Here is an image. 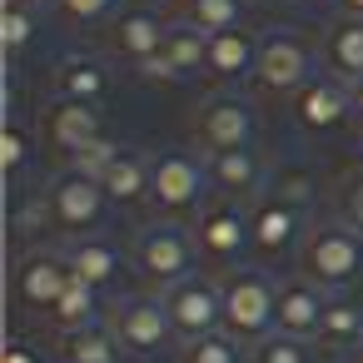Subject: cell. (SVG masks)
Returning <instances> with one entry per match:
<instances>
[{
    "label": "cell",
    "instance_id": "29",
    "mask_svg": "<svg viewBox=\"0 0 363 363\" xmlns=\"http://www.w3.org/2000/svg\"><path fill=\"white\" fill-rule=\"evenodd\" d=\"M249 363H313V343L294 338V333H269V338L254 343Z\"/></svg>",
    "mask_w": 363,
    "mask_h": 363
},
{
    "label": "cell",
    "instance_id": "41",
    "mask_svg": "<svg viewBox=\"0 0 363 363\" xmlns=\"http://www.w3.org/2000/svg\"><path fill=\"white\" fill-rule=\"evenodd\" d=\"M21 6H30V11H35V16H40V11H50V6H55V11H60V0H21Z\"/></svg>",
    "mask_w": 363,
    "mask_h": 363
},
{
    "label": "cell",
    "instance_id": "21",
    "mask_svg": "<svg viewBox=\"0 0 363 363\" xmlns=\"http://www.w3.org/2000/svg\"><path fill=\"white\" fill-rule=\"evenodd\" d=\"M318 343L333 353H358L363 348V298L353 294H328L323 323H318Z\"/></svg>",
    "mask_w": 363,
    "mask_h": 363
},
{
    "label": "cell",
    "instance_id": "8",
    "mask_svg": "<svg viewBox=\"0 0 363 363\" xmlns=\"http://www.w3.org/2000/svg\"><path fill=\"white\" fill-rule=\"evenodd\" d=\"M160 298H164V313H169L179 343L224 328V289H219V279L189 274V279H179L174 289H164Z\"/></svg>",
    "mask_w": 363,
    "mask_h": 363
},
{
    "label": "cell",
    "instance_id": "31",
    "mask_svg": "<svg viewBox=\"0 0 363 363\" xmlns=\"http://www.w3.org/2000/svg\"><path fill=\"white\" fill-rule=\"evenodd\" d=\"M120 140H110V135H100V140H90L85 150H75L70 155V169H80V174H90V179H105L110 174V164L120 160Z\"/></svg>",
    "mask_w": 363,
    "mask_h": 363
},
{
    "label": "cell",
    "instance_id": "14",
    "mask_svg": "<svg viewBox=\"0 0 363 363\" xmlns=\"http://www.w3.org/2000/svg\"><path fill=\"white\" fill-rule=\"evenodd\" d=\"M204 160V174H209V189L219 194V199H254L259 189H264V179H269V169H264V160H259V150H224V155H199Z\"/></svg>",
    "mask_w": 363,
    "mask_h": 363
},
{
    "label": "cell",
    "instance_id": "36",
    "mask_svg": "<svg viewBox=\"0 0 363 363\" xmlns=\"http://www.w3.org/2000/svg\"><path fill=\"white\" fill-rule=\"evenodd\" d=\"M110 6L115 0H60V16L70 26H95L100 16H110Z\"/></svg>",
    "mask_w": 363,
    "mask_h": 363
},
{
    "label": "cell",
    "instance_id": "38",
    "mask_svg": "<svg viewBox=\"0 0 363 363\" xmlns=\"http://www.w3.org/2000/svg\"><path fill=\"white\" fill-rule=\"evenodd\" d=\"M6 363H40V348H35V343H26V338H11Z\"/></svg>",
    "mask_w": 363,
    "mask_h": 363
},
{
    "label": "cell",
    "instance_id": "15",
    "mask_svg": "<svg viewBox=\"0 0 363 363\" xmlns=\"http://www.w3.org/2000/svg\"><path fill=\"white\" fill-rule=\"evenodd\" d=\"M323 308H328V294H323L318 284H308V279H284V284H279V308H274V333H294V338L318 343Z\"/></svg>",
    "mask_w": 363,
    "mask_h": 363
},
{
    "label": "cell",
    "instance_id": "35",
    "mask_svg": "<svg viewBox=\"0 0 363 363\" xmlns=\"http://www.w3.org/2000/svg\"><path fill=\"white\" fill-rule=\"evenodd\" d=\"M274 194L289 199V204H298V209H308V199H313V179H308V169H279Z\"/></svg>",
    "mask_w": 363,
    "mask_h": 363
},
{
    "label": "cell",
    "instance_id": "33",
    "mask_svg": "<svg viewBox=\"0 0 363 363\" xmlns=\"http://www.w3.org/2000/svg\"><path fill=\"white\" fill-rule=\"evenodd\" d=\"M26 160H30V135H26V125L11 115L6 130H0V164H6V174H21Z\"/></svg>",
    "mask_w": 363,
    "mask_h": 363
},
{
    "label": "cell",
    "instance_id": "39",
    "mask_svg": "<svg viewBox=\"0 0 363 363\" xmlns=\"http://www.w3.org/2000/svg\"><path fill=\"white\" fill-rule=\"evenodd\" d=\"M338 11H343L348 21H363V0H338Z\"/></svg>",
    "mask_w": 363,
    "mask_h": 363
},
{
    "label": "cell",
    "instance_id": "1",
    "mask_svg": "<svg viewBox=\"0 0 363 363\" xmlns=\"http://www.w3.org/2000/svg\"><path fill=\"white\" fill-rule=\"evenodd\" d=\"M363 274V234L348 229L343 219L313 224L308 239L298 244V279L318 284L323 294H343Z\"/></svg>",
    "mask_w": 363,
    "mask_h": 363
},
{
    "label": "cell",
    "instance_id": "19",
    "mask_svg": "<svg viewBox=\"0 0 363 363\" xmlns=\"http://www.w3.org/2000/svg\"><path fill=\"white\" fill-rule=\"evenodd\" d=\"M45 135H50V145H55V150H65V160H70V155H75V150H85L90 140H100V135H105V125H100V110H95V105L55 100V110L45 115Z\"/></svg>",
    "mask_w": 363,
    "mask_h": 363
},
{
    "label": "cell",
    "instance_id": "11",
    "mask_svg": "<svg viewBox=\"0 0 363 363\" xmlns=\"http://www.w3.org/2000/svg\"><path fill=\"white\" fill-rule=\"evenodd\" d=\"M204 189H209L204 160H194L189 150H164V155H155V194H150V199H155L164 214L204 209V204H199Z\"/></svg>",
    "mask_w": 363,
    "mask_h": 363
},
{
    "label": "cell",
    "instance_id": "30",
    "mask_svg": "<svg viewBox=\"0 0 363 363\" xmlns=\"http://www.w3.org/2000/svg\"><path fill=\"white\" fill-rule=\"evenodd\" d=\"M35 26H40V16H35L30 6H21V0H6V11H0V40H6L11 55H21V50L35 40Z\"/></svg>",
    "mask_w": 363,
    "mask_h": 363
},
{
    "label": "cell",
    "instance_id": "10",
    "mask_svg": "<svg viewBox=\"0 0 363 363\" xmlns=\"http://www.w3.org/2000/svg\"><path fill=\"white\" fill-rule=\"evenodd\" d=\"M194 244L214 264H234L244 249H254V229H249L244 204L239 199H209L194 219Z\"/></svg>",
    "mask_w": 363,
    "mask_h": 363
},
{
    "label": "cell",
    "instance_id": "27",
    "mask_svg": "<svg viewBox=\"0 0 363 363\" xmlns=\"http://www.w3.org/2000/svg\"><path fill=\"white\" fill-rule=\"evenodd\" d=\"M179 363H244V343L224 328L204 333V338H189L179 343Z\"/></svg>",
    "mask_w": 363,
    "mask_h": 363
},
{
    "label": "cell",
    "instance_id": "23",
    "mask_svg": "<svg viewBox=\"0 0 363 363\" xmlns=\"http://www.w3.org/2000/svg\"><path fill=\"white\" fill-rule=\"evenodd\" d=\"M60 343V363H120V338H115V328L100 318V323H90V328H75V333H55Z\"/></svg>",
    "mask_w": 363,
    "mask_h": 363
},
{
    "label": "cell",
    "instance_id": "34",
    "mask_svg": "<svg viewBox=\"0 0 363 363\" xmlns=\"http://www.w3.org/2000/svg\"><path fill=\"white\" fill-rule=\"evenodd\" d=\"M135 75H140V80H160V85H179V80H184V70L174 65V55H169L164 45H160L155 55H145V60L135 65Z\"/></svg>",
    "mask_w": 363,
    "mask_h": 363
},
{
    "label": "cell",
    "instance_id": "9",
    "mask_svg": "<svg viewBox=\"0 0 363 363\" xmlns=\"http://www.w3.org/2000/svg\"><path fill=\"white\" fill-rule=\"evenodd\" d=\"M308 80H313V45H308L298 30H274V35H264L254 85L269 90V95H298Z\"/></svg>",
    "mask_w": 363,
    "mask_h": 363
},
{
    "label": "cell",
    "instance_id": "7",
    "mask_svg": "<svg viewBox=\"0 0 363 363\" xmlns=\"http://www.w3.org/2000/svg\"><path fill=\"white\" fill-rule=\"evenodd\" d=\"M70 284H75V269H70L65 249H26L16 259V274H11L16 303L30 308V313H50Z\"/></svg>",
    "mask_w": 363,
    "mask_h": 363
},
{
    "label": "cell",
    "instance_id": "5",
    "mask_svg": "<svg viewBox=\"0 0 363 363\" xmlns=\"http://www.w3.org/2000/svg\"><path fill=\"white\" fill-rule=\"evenodd\" d=\"M105 323L115 328L120 348L135 353V358H155V353H164L174 343V323H169L160 294H130V298H120Z\"/></svg>",
    "mask_w": 363,
    "mask_h": 363
},
{
    "label": "cell",
    "instance_id": "25",
    "mask_svg": "<svg viewBox=\"0 0 363 363\" xmlns=\"http://www.w3.org/2000/svg\"><path fill=\"white\" fill-rule=\"evenodd\" d=\"M45 318H50V328H55V333H75V328L100 323V289H90V284H80V279H75Z\"/></svg>",
    "mask_w": 363,
    "mask_h": 363
},
{
    "label": "cell",
    "instance_id": "3",
    "mask_svg": "<svg viewBox=\"0 0 363 363\" xmlns=\"http://www.w3.org/2000/svg\"><path fill=\"white\" fill-rule=\"evenodd\" d=\"M219 289H224V333H234L239 343H259L274 333L279 284L264 269H229Z\"/></svg>",
    "mask_w": 363,
    "mask_h": 363
},
{
    "label": "cell",
    "instance_id": "17",
    "mask_svg": "<svg viewBox=\"0 0 363 363\" xmlns=\"http://www.w3.org/2000/svg\"><path fill=\"white\" fill-rule=\"evenodd\" d=\"M259 35L254 30H244V26H234V30H219V35H209V65H204V75L209 80H254V70H259Z\"/></svg>",
    "mask_w": 363,
    "mask_h": 363
},
{
    "label": "cell",
    "instance_id": "6",
    "mask_svg": "<svg viewBox=\"0 0 363 363\" xmlns=\"http://www.w3.org/2000/svg\"><path fill=\"white\" fill-rule=\"evenodd\" d=\"M259 120L244 95H209L194 115V145L199 155H224V150H254Z\"/></svg>",
    "mask_w": 363,
    "mask_h": 363
},
{
    "label": "cell",
    "instance_id": "20",
    "mask_svg": "<svg viewBox=\"0 0 363 363\" xmlns=\"http://www.w3.org/2000/svg\"><path fill=\"white\" fill-rule=\"evenodd\" d=\"M110 204H145L155 194V160L140 150H120V160L110 164V174L100 179Z\"/></svg>",
    "mask_w": 363,
    "mask_h": 363
},
{
    "label": "cell",
    "instance_id": "37",
    "mask_svg": "<svg viewBox=\"0 0 363 363\" xmlns=\"http://www.w3.org/2000/svg\"><path fill=\"white\" fill-rule=\"evenodd\" d=\"M11 224H16V234H35L40 224H50V204H45V194H30V199L16 209Z\"/></svg>",
    "mask_w": 363,
    "mask_h": 363
},
{
    "label": "cell",
    "instance_id": "22",
    "mask_svg": "<svg viewBox=\"0 0 363 363\" xmlns=\"http://www.w3.org/2000/svg\"><path fill=\"white\" fill-rule=\"evenodd\" d=\"M65 254H70V269H75L80 284L100 289V294H105L110 284H120V269H125V264H120V249H115V244H105V239L90 234V239H75Z\"/></svg>",
    "mask_w": 363,
    "mask_h": 363
},
{
    "label": "cell",
    "instance_id": "4",
    "mask_svg": "<svg viewBox=\"0 0 363 363\" xmlns=\"http://www.w3.org/2000/svg\"><path fill=\"white\" fill-rule=\"evenodd\" d=\"M45 204H50V224L65 229V234H75V239H90L105 224V214H110L105 184L90 179V174H80V169H70V164L45 184Z\"/></svg>",
    "mask_w": 363,
    "mask_h": 363
},
{
    "label": "cell",
    "instance_id": "13",
    "mask_svg": "<svg viewBox=\"0 0 363 363\" xmlns=\"http://www.w3.org/2000/svg\"><path fill=\"white\" fill-rule=\"evenodd\" d=\"M249 229H254V249H259L264 259H279V254L298 249L313 224H308V214H303L298 204L269 194V199H259V209H249Z\"/></svg>",
    "mask_w": 363,
    "mask_h": 363
},
{
    "label": "cell",
    "instance_id": "32",
    "mask_svg": "<svg viewBox=\"0 0 363 363\" xmlns=\"http://www.w3.org/2000/svg\"><path fill=\"white\" fill-rule=\"evenodd\" d=\"M333 209L348 229L363 234V169H348L338 184H333Z\"/></svg>",
    "mask_w": 363,
    "mask_h": 363
},
{
    "label": "cell",
    "instance_id": "28",
    "mask_svg": "<svg viewBox=\"0 0 363 363\" xmlns=\"http://www.w3.org/2000/svg\"><path fill=\"white\" fill-rule=\"evenodd\" d=\"M184 21L199 26L204 35L234 30V26L244 21V0H184Z\"/></svg>",
    "mask_w": 363,
    "mask_h": 363
},
{
    "label": "cell",
    "instance_id": "26",
    "mask_svg": "<svg viewBox=\"0 0 363 363\" xmlns=\"http://www.w3.org/2000/svg\"><path fill=\"white\" fill-rule=\"evenodd\" d=\"M164 50L174 55V65L184 70V80H189V75H204V65H209V35H204L199 26H189V21H174V26H169Z\"/></svg>",
    "mask_w": 363,
    "mask_h": 363
},
{
    "label": "cell",
    "instance_id": "16",
    "mask_svg": "<svg viewBox=\"0 0 363 363\" xmlns=\"http://www.w3.org/2000/svg\"><path fill=\"white\" fill-rule=\"evenodd\" d=\"M164 35H169V21H160V11H150V6H130L110 21V50L130 65L155 55L164 45Z\"/></svg>",
    "mask_w": 363,
    "mask_h": 363
},
{
    "label": "cell",
    "instance_id": "12",
    "mask_svg": "<svg viewBox=\"0 0 363 363\" xmlns=\"http://www.w3.org/2000/svg\"><path fill=\"white\" fill-rule=\"evenodd\" d=\"M294 120L308 135H328L343 120H353V85L338 75H313L298 95H294Z\"/></svg>",
    "mask_w": 363,
    "mask_h": 363
},
{
    "label": "cell",
    "instance_id": "18",
    "mask_svg": "<svg viewBox=\"0 0 363 363\" xmlns=\"http://www.w3.org/2000/svg\"><path fill=\"white\" fill-rule=\"evenodd\" d=\"M110 95V70L95 55H65L55 65V100L70 105H100Z\"/></svg>",
    "mask_w": 363,
    "mask_h": 363
},
{
    "label": "cell",
    "instance_id": "42",
    "mask_svg": "<svg viewBox=\"0 0 363 363\" xmlns=\"http://www.w3.org/2000/svg\"><path fill=\"white\" fill-rule=\"evenodd\" d=\"M348 363H363V348H358V353H353V358H348Z\"/></svg>",
    "mask_w": 363,
    "mask_h": 363
},
{
    "label": "cell",
    "instance_id": "24",
    "mask_svg": "<svg viewBox=\"0 0 363 363\" xmlns=\"http://www.w3.org/2000/svg\"><path fill=\"white\" fill-rule=\"evenodd\" d=\"M323 65H328V75H338L348 85L363 80V21H343L323 35Z\"/></svg>",
    "mask_w": 363,
    "mask_h": 363
},
{
    "label": "cell",
    "instance_id": "2",
    "mask_svg": "<svg viewBox=\"0 0 363 363\" xmlns=\"http://www.w3.org/2000/svg\"><path fill=\"white\" fill-rule=\"evenodd\" d=\"M130 264H135V274L150 284V289H174L179 279H189L194 274V264H199V244H194V229H184V224H150V229H140L135 234V249H130Z\"/></svg>",
    "mask_w": 363,
    "mask_h": 363
},
{
    "label": "cell",
    "instance_id": "40",
    "mask_svg": "<svg viewBox=\"0 0 363 363\" xmlns=\"http://www.w3.org/2000/svg\"><path fill=\"white\" fill-rule=\"evenodd\" d=\"M353 120H358V125H363V80H358V85H353Z\"/></svg>",
    "mask_w": 363,
    "mask_h": 363
}]
</instances>
